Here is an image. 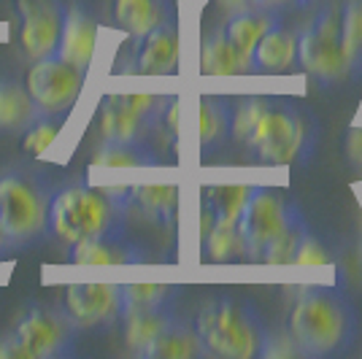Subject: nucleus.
Listing matches in <instances>:
<instances>
[{"instance_id": "33", "label": "nucleus", "mask_w": 362, "mask_h": 359, "mask_svg": "<svg viewBox=\"0 0 362 359\" xmlns=\"http://www.w3.org/2000/svg\"><path fill=\"white\" fill-rule=\"evenodd\" d=\"M344 154L354 173L362 176V127H349L344 135Z\"/></svg>"}, {"instance_id": "25", "label": "nucleus", "mask_w": 362, "mask_h": 359, "mask_svg": "<svg viewBox=\"0 0 362 359\" xmlns=\"http://www.w3.org/2000/svg\"><path fill=\"white\" fill-rule=\"evenodd\" d=\"M200 257L214 265L225 262H246V246H243L238 222H219L214 219L211 230L200 238Z\"/></svg>"}, {"instance_id": "27", "label": "nucleus", "mask_w": 362, "mask_h": 359, "mask_svg": "<svg viewBox=\"0 0 362 359\" xmlns=\"http://www.w3.org/2000/svg\"><path fill=\"white\" fill-rule=\"evenodd\" d=\"M160 154L151 151V143H100V149L92 157L95 170L111 167H154L160 165Z\"/></svg>"}, {"instance_id": "24", "label": "nucleus", "mask_w": 362, "mask_h": 359, "mask_svg": "<svg viewBox=\"0 0 362 359\" xmlns=\"http://www.w3.org/2000/svg\"><path fill=\"white\" fill-rule=\"evenodd\" d=\"M200 73L206 76H243L249 73L246 62L238 57V52L233 49L230 38L225 33V25L211 30L203 44H200Z\"/></svg>"}, {"instance_id": "12", "label": "nucleus", "mask_w": 362, "mask_h": 359, "mask_svg": "<svg viewBox=\"0 0 362 359\" xmlns=\"http://www.w3.org/2000/svg\"><path fill=\"white\" fill-rule=\"evenodd\" d=\"M122 308V284H71L62 295V311L78 329L114 327Z\"/></svg>"}, {"instance_id": "5", "label": "nucleus", "mask_w": 362, "mask_h": 359, "mask_svg": "<svg viewBox=\"0 0 362 359\" xmlns=\"http://www.w3.org/2000/svg\"><path fill=\"white\" fill-rule=\"evenodd\" d=\"M52 197L49 181L35 173L11 170L0 176V230L14 249L38 240L49 230Z\"/></svg>"}, {"instance_id": "18", "label": "nucleus", "mask_w": 362, "mask_h": 359, "mask_svg": "<svg viewBox=\"0 0 362 359\" xmlns=\"http://www.w3.org/2000/svg\"><path fill=\"white\" fill-rule=\"evenodd\" d=\"M298 65V33L273 25L252 54V73H289Z\"/></svg>"}, {"instance_id": "28", "label": "nucleus", "mask_w": 362, "mask_h": 359, "mask_svg": "<svg viewBox=\"0 0 362 359\" xmlns=\"http://www.w3.org/2000/svg\"><path fill=\"white\" fill-rule=\"evenodd\" d=\"M181 286L176 284H122V311L127 308H173Z\"/></svg>"}, {"instance_id": "4", "label": "nucleus", "mask_w": 362, "mask_h": 359, "mask_svg": "<svg viewBox=\"0 0 362 359\" xmlns=\"http://www.w3.org/2000/svg\"><path fill=\"white\" fill-rule=\"evenodd\" d=\"M124 222H127V211L119 203H114L103 189H95L87 184L65 187L52 197L49 230L68 246L108 233H122Z\"/></svg>"}, {"instance_id": "22", "label": "nucleus", "mask_w": 362, "mask_h": 359, "mask_svg": "<svg viewBox=\"0 0 362 359\" xmlns=\"http://www.w3.org/2000/svg\"><path fill=\"white\" fill-rule=\"evenodd\" d=\"M176 319V308H127L122 311L119 324L124 327V346L130 354L144 357L146 346Z\"/></svg>"}, {"instance_id": "17", "label": "nucleus", "mask_w": 362, "mask_h": 359, "mask_svg": "<svg viewBox=\"0 0 362 359\" xmlns=\"http://www.w3.org/2000/svg\"><path fill=\"white\" fill-rule=\"evenodd\" d=\"M279 22H281V11L262 8V6H252V8H243L235 14H227L225 33L233 49L238 52V57L246 62L249 73H252V54H255L259 38Z\"/></svg>"}, {"instance_id": "37", "label": "nucleus", "mask_w": 362, "mask_h": 359, "mask_svg": "<svg viewBox=\"0 0 362 359\" xmlns=\"http://www.w3.org/2000/svg\"><path fill=\"white\" fill-rule=\"evenodd\" d=\"M360 259H362V240H360Z\"/></svg>"}, {"instance_id": "8", "label": "nucleus", "mask_w": 362, "mask_h": 359, "mask_svg": "<svg viewBox=\"0 0 362 359\" xmlns=\"http://www.w3.org/2000/svg\"><path fill=\"white\" fill-rule=\"evenodd\" d=\"M303 211L295 200H287L271 184H255V192L249 197L238 230L246 246V262H262L265 252L287 230Z\"/></svg>"}, {"instance_id": "7", "label": "nucleus", "mask_w": 362, "mask_h": 359, "mask_svg": "<svg viewBox=\"0 0 362 359\" xmlns=\"http://www.w3.org/2000/svg\"><path fill=\"white\" fill-rule=\"evenodd\" d=\"M173 95L124 92L106 95L98 111V133L103 143H151L160 117Z\"/></svg>"}, {"instance_id": "13", "label": "nucleus", "mask_w": 362, "mask_h": 359, "mask_svg": "<svg viewBox=\"0 0 362 359\" xmlns=\"http://www.w3.org/2000/svg\"><path fill=\"white\" fill-rule=\"evenodd\" d=\"M133 65L127 68L130 73L141 76H176L181 65V35L176 22H165L151 33L133 38Z\"/></svg>"}, {"instance_id": "31", "label": "nucleus", "mask_w": 362, "mask_h": 359, "mask_svg": "<svg viewBox=\"0 0 362 359\" xmlns=\"http://www.w3.org/2000/svg\"><path fill=\"white\" fill-rule=\"evenodd\" d=\"M305 233H308V222H305V216L300 213V216L284 230V235L265 252L262 262H268V265H289V259H292V254H295V249H298V243H300V238Z\"/></svg>"}, {"instance_id": "29", "label": "nucleus", "mask_w": 362, "mask_h": 359, "mask_svg": "<svg viewBox=\"0 0 362 359\" xmlns=\"http://www.w3.org/2000/svg\"><path fill=\"white\" fill-rule=\"evenodd\" d=\"M341 38L354 76L362 73V0H346L341 6Z\"/></svg>"}, {"instance_id": "20", "label": "nucleus", "mask_w": 362, "mask_h": 359, "mask_svg": "<svg viewBox=\"0 0 362 359\" xmlns=\"http://www.w3.org/2000/svg\"><path fill=\"white\" fill-rule=\"evenodd\" d=\"M114 19L130 38H141L165 22H176L170 0H114Z\"/></svg>"}, {"instance_id": "10", "label": "nucleus", "mask_w": 362, "mask_h": 359, "mask_svg": "<svg viewBox=\"0 0 362 359\" xmlns=\"http://www.w3.org/2000/svg\"><path fill=\"white\" fill-rule=\"evenodd\" d=\"M84 84H87V73L60 57L33 62L25 78L33 103L38 105L44 117H65L81 98Z\"/></svg>"}, {"instance_id": "15", "label": "nucleus", "mask_w": 362, "mask_h": 359, "mask_svg": "<svg viewBox=\"0 0 362 359\" xmlns=\"http://www.w3.org/2000/svg\"><path fill=\"white\" fill-rule=\"evenodd\" d=\"M146 259H149L146 249L127 238L124 230L71 243V254H68V262L74 265H141Z\"/></svg>"}, {"instance_id": "26", "label": "nucleus", "mask_w": 362, "mask_h": 359, "mask_svg": "<svg viewBox=\"0 0 362 359\" xmlns=\"http://www.w3.org/2000/svg\"><path fill=\"white\" fill-rule=\"evenodd\" d=\"M255 184H209L200 195V203L214 213L219 222H238Z\"/></svg>"}, {"instance_id": "1", "label": "nucleus", "mask_w": 362, "mask_h": 359, "mask_svg": "<svg viewBox=\"0 0 362 359\" xmlns=\"http://www.w3.org/2000/svg\"><path fill=\"white\" fill-rule=\"evenodd\" d=\"M230 138L265 167L303 165L314 157L319 124L314 114L300 105L268 98L243 95L233 100Z\"/></svg>"}, {"instance_id": "6", "label": "nucleus", "mask_w": 362, "mask_h": 359, "mask_svg": "<svg viewBox=\"0 0 362 359\" xmlns=\"http://www.w3.org/2000/svg\"><path fill=\"white\" fill-rule=\"evenodd\" d=\"M298 65L325 87L354 76L341 38V6L325 3L298 33Z\"/></svg>"}, {"instance_id": "16", "label": "nucleus", "mask_w": 362, "mask_h": 359, "mask_svg": "<svg viewBox=\"0 0 362 359\" xmlns=\"http://www.w3.org/2000/svg\"><path fill=\"white\" fill-rule=\"evenodd\" d=\"M124 211L138 213L154 225L170 227L179 213V184H130Z\"/></svg>"}, {"instance_id": "34", "label": "nucleus", "mask_w": 362, "mask_h": 359, "mask_svg": "<svg viewBox=\"0 0 362 359\" xmlns=\"http://www.w3.org/2000/svg\"><path fill=\"white\" fill-rule=\"evenodd\" d=\"M0 359H28L25 351H22V346L16 343V338L11 332L0 338Z\"/></svg>"}, {"instance_id": "32", "label": "nucleus", "mask_w": 362, "mask_h": 359, "mask_svg": "<svg viewBox=\"0 0 362 359\" xmlns=\"http://www.w3.org/2000/svg\"><path fill=\"white\" fill-rule=\"evenodd\" d=\"M330 262H332V254L327 252V246L311 230L300 238L295 254L289 259V265H330Z\"/></svg>"}, {"instance_id": "14", "label": "nucleus", "mask_w": 362, "mask_h": 359, "mask_svg": "<svg viewBox=\"0 0 362 359\" xmlns=\"http://www.w3.org/2000/svg\"><path fill=\"white\" fill-rule=\"evenodd\" d=\"M95 49H98V22H95V16L81 3L65 6L60 44H57L54 57H60V60L71 62L74 68H78V71L90 73L92 60H95Z\"/></svg>"}, {"instance_id": "2", "label": "nucleus", "mask_w": 362, "mask_h": 359, "mask_svg": "<svg viewBox=\"0 0 362 359\" xmlns=\"http://www.w3.org/2000/svg\"><path fill=\"white\" fill-rule=\"evenodd\" d=\"M357 332V308L338 286H303L287 314V335L300 357H344Z\"/></svg>"}, {"instance_id": "23", "label": "nucleus", "mask_w": 362, "mask_h": 359, "mask_svg": "<svg viewBox=\"0 0 362 359\" xmlns=\"http://www.w3.org/2000/svg\"><path fill=\"white\" fill-rule=\"evenodd\" d=\"M44 117L38 105L33 103L30 92L25 84L0 78V133L3 135H19L30 127L33 122Z\"/></svg>"}, {"instance_id": "9", "label": "nucleus", "mask_w": 362, "mask_h": 359, "mask_svg": "<svg viewBox=\"0 0 362 359\" xmlns=\"http://www.w3.org/2000/svg\"><path fill=\"white\" fill-rule=\"evenodd\" d=\"M11 335L28 359H62L76 354L78 327L60 308L30 305L16 322Z\"/></svg>"}, {"instance_id": "3", "label": "nucleus", "mask_w": 362, "mask_h": 359, "mask_svg": "<svg viewBox=\"0 0 362 359\" xmlns=\"http://www.w3.org/2000/svg\"><path fill=\"white\" fill-rule=\"evenodd\" d=\"M192 324L206 354L219 359H257L268 338V327L255 302L230 295L209 300Z\"/></svg>"}, {"instance_id": "19", "label": "nucleus", "mask_w": 362, "mask_h": 359, "mask_svg": "<svg viewBox=\"0 0 362 359\" xmlns=\"http://www.w3.org/2000/svg\"><path fill=\"white\" fill-rule=\"evenodd\" d=\"M233 124V100L222 95H203L197 103V149L203 157L225 146Z\"/></svg>"}, {"instance_id": "30", "label": "nucleus", "mask_w": 362, "mask_h": 359, "mask_svg": "<svg viewBox=\"0 0 362 359\" xmlns=\"http://www.w3.org/2000/svg\"><path fill=\"white\" fill-rule=\"evenodd\" d=\"M62 124H65V117H41L38 122H33L30 127L25 130V151L33 154V157H41L60 135Z\"/></svg>"}, {"instance_id": "21", "label": "nucleus", "mask_w": 362, "mask_h": 359, "mask_svg": "<svg viewBox=\"0 0 362 359\" xmlns=\"http://www.w3.org/2000/svg\"><path fill=\"white\" fill-rule=\"evenodd\" d=\"M209 357L206 354V346L197 335L195 324L189 322H181L179 316L168 324L144 351L141 359H200Z\"/></svg>"}, {"instance_id": "36", "label": "nucleus", "mask_w": 362, "mask_h": 359, "mask_svg": "<svg viewBox=\"0 0 362 359\" xmlns=\"http://www.w3.org/2000/svg\"><path fill=\"white\" fill-rule=\"evenodd\" d=\"M14 252V243L3 235V230H0V257H6V254H11Z\"/></svg>"}, {"instance_id": "35", "label": "nucleus", "mask_w": 362, "mask_h": 359, "mask_svg": "<svg viewBox=\"0 0 362 359\" xmlns=\"http://www.w3.org/2000/svg\"><path fill=\"white\" fill-rule=\"evenodd\" d=\"M216 3L225 8L227 14H235V11H243V8L257 6V0H216Z\"/></svg>"}, {"instance_id": "11", "label": "nucleus", "mask_w": 362, "mask_h": 359, "mask_svg": "<svg viewBox=\"0 0 362 359\" xmlns=\"http://www.w3.org/2000/svg\"><path fill=\"white\" fill-rule=\"evenodd\" d=\"M19 11V46L30 62L57 54L65 3L62 0H16Z\"/></svg>"}]
</instances>
